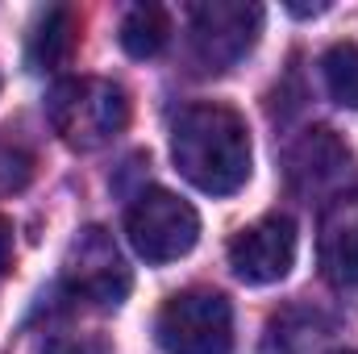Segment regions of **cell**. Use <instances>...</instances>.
<instances>
[{
    "label": "cell",
    "mask_w": 358,
    "mask_h": 354,
    "mask_svg": "<svg viewBox=\"0 0 358 354\" xmlns=\"http://www.w3.org/2000/svg\"><path fill=\"white\" fill-rule=\"evenodd\" d=\"M317 255L334 288H358V187L338 192L325 204L317 229Z\"/></svg>",
    "instance_id": "cell-8"
},
{
    "label": "cell",
    "mask_w": 358,
    "mask_h": 354,
    "mask_svg": "<svg viewBox=\"0 0 358 354\" xmlns=\"http://www.w3.org/2000/svg\"><path fill=\"white\" fill-rule=\"evenodd\" d=\"M76 34H80L76 8H67V4L46 8L38 17V25H34V38H29V63L38 71H50V67L67 63L71 59V46H76Z\"/></svg>",
    "instance_id": "cell-10"
},
{
    "label": "cell",
    "mask_w": 358,
    "mask_h": 354,
    "mask_svg": "<svg viewBox=\"0 0 358 354\" xmlns=\"http://www.w3.org/2000/svg\"><path fill=\"white\" fill-rule=\"evenodd\" d=\"M171 42V17L163 4H134L121 17V46L134 59H155Z\"/></svg>",
    "instance_id": "cell-11"
},
{
    "label": "cell",
    "mask_w": 358,
    "mask_h": 354,
    "mask_svg": "<svg viewBox=\"0 0 358 354\" xmlns=\"http://www.w3.org/2000/svg\"><path fill=\"white\" fill-rule=\"evenodd\" d=\"M125 238L138 259L155 267L176 263L200 242V217L183 196L167 187H146L125 208Z\"/></svg>",
    "instance_id": "cell-4"
},
{
    "label": "cell",
    "mask_w": 358,
    "mask_h": 354,
    "mask_svg": "<svg viewBox=\"0 0 358 354\" xmlns=\"http://www.w3.org/2000/svg\"><path fill=\"white\" fill-rule=\"evenodd\" d=\"M171 159L192 187L234 196L250 179V129L229 104H187L171 125Z\"/></svg>",
    "instance_id": "cell-1"
},
{
    "label": "cell",
    "mask_w": 358,
    "mask_h": 354,
    "mask_svg": "<svg viewBox=\"0 0 358 354\" xmlns=\"http://www.w3.org/2000/svg\"><path fill=\"white\" fill-rule=\"evenodd\" d=\"M63 283H67L71 296L88 300L96 309H117L129 296L134 275L121 259L113 234L100 229V225H88L71 238V246L63 255Z\"/></svg>",
    "instance_id": "cell-6"
},
{
    "label": "cell",
    "mask_w": 358,
    "mask_h": 354,
    "mask_svg": "<svg viewBox=\"0 0 358 354\" xmlns=\"http://www.w3.org/2000/svg\"><path fill=\"white\" fill-rule=\"evenodd\" d=\"M29 179H34V155L21 150L17 142H4L0 138V196L21 192Z\"/></svg>",
    "instance_id": "cell-13"
},
{
    "label": "cell",
    "mask_w": 358,
    "mask_h": 354,
    "mask_svg": "<svg viewBox=\"0 0 358 354\" xmlns=\"http://www.w3.org/2000/svg\"><path fill=\"white\" fill-rule=\"evenodd\" d=\"M346 150L338 146V138L329 134V129H313L296 150H292V187L296 192H304V196H313V192H321L325 183H334V179L342 176V167H346Z\"/></svg>",
    "instance_id": "cell-9"
},
{
    "label": "cell",
    "mask_w": 358,
    "mask_h": 354,
    "mask_svg": "<svg viewBox=\"0 0 358 354\" xmlns=\"http://www.w3.org/2000/svg\"><path fill=\"white\" fill-rule=\"evenodd\" d=\"M334 354H358V351H334Z\"/></svg>",
    "instance_id": "cell-16"
},
{
    "label": "cell",
    "mask_w": 358,
    "mask_h": 354,
    "mask_svg": "<svg viewBox=\"0 0 358 354\" xmlns=\"http://www.w3.org/2000/svg\"><path fill=\"white\" fill-rule=\"evenodd\" d=\"M263 29V8L246 0H200L187 8V38H192V63L204 76H221L238 67Z\"/></svg>",
    "instance_id": "cell-3"
},
{
    "label": "cell",
    "mask_w": 358,
    "mask_h": 354,
    "mask_svg": "<svg viewBox=\"0 0 358 354\" xmlns=\"http://www.w3.org/2000/svg\"><path fill=\"white\" fill-rule=\"evenodd\" d=\"M321 76H325L329 96L342 108H358V46H350V42L329 46L321 59Z\"/></svg>",
    "instance_id": "cell-12"
},
{
    "label": "cell",
    "mask_w": 358,
    "mask_h": 354,
    "mask_svg": "<svg viewBox=\"0 0 358 354\" xmlns=\"http://www.w3.org/2000/svg\"><path fill=\"white\" fill-rule=\"evenodd\" d=\"M46 117L71 150H100L129 125V96L113 80H59L46 96Z\"/></svg>",
    "instance_id": "cell-2"
},
{
    "label": "cell",
    "mask_w": 358,
    "mask_h": 354,
    "mask_svg": "<svg viewBox=\"0 0 358 354\" xmlns=\"http://www.w3.org/2000/svg\"><path fill=\"white\" fill-rule=\"evenodd\" d=\"M46 354H108L100 342H84V338H59V342H50Z\"/></svg>",
    "instance_id": "cell-14"
},
{
    "label": "cell",
    "mask_w": 358,
    "mask_h": 354,
    "mask_svg": "<svg viewBox=\"0 0 358 354\" xmlns=\"http://www.w3.org/2000/svg\"><path fill=\"white\" fill-rule=\"evenodd\" d=\"M8 255H13V229H8V221L0 217V271L8 267Z\"/></svg>",
    "instance_id": "cell-15"
},
{
    "label": "cell",
    "mask_w": 358,
    "mask_h": 354,
    "mask_svg": "<svg viewBox=\"0 0 358 354\" xmlns=\"http://www.w3.org/2000/svg\"><path fill=\"white\" fill-rule=\"evenodd\" d=\"M296 263V221L287 213H267L229 242V267L242 283H279Z\"/></svg>",
    "instance_id": "cell-7"
},
{
    "label": "cell",
    "mask_w": 358,
    "mask_h": 354,
    "mask_svg": "<svg viewBox=\"0 0 358 354\" xmlns=\"http://www.w3.org/2000/svg\"><path fill=\"white\" fill-rule=\"evenodd\" d=\"M163 354H229L234 351V309L221 292L192 288L171 296L155 321Z\"/></svg>",
    "instance_id": "cell-5"
}]
</instances>
